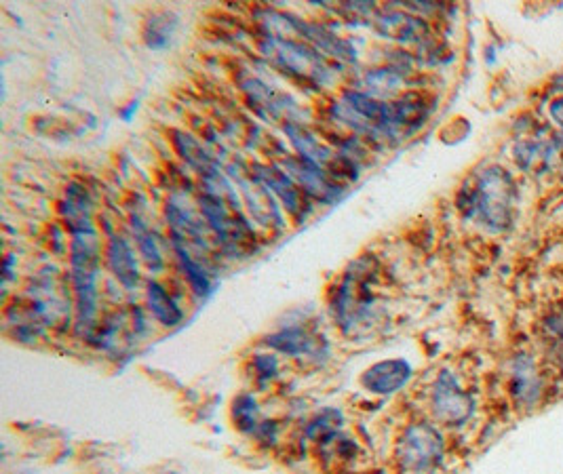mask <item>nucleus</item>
<instances>
[{
	"label": "nucleus",
	"mask_w": 563,
	"mask_h": 474,
	"mask_svg": "<svg viewBox=\"0 0 563 474\" xmlns=\"http://www.w3.org/2000/svg\"><path fill=\"white\" fill-rule=\"evenodd\" d=\"M517 205V190L513 177L500 169L490 167L481 171L473 186L460 192L458 207L469 217H475L492 232H502L513 224V213Z\"/></svg>",
	"instance_id": "1"
},
{
	"label": "nucleus",
	"mask_w": 563,
	"mask_h": 474,
	"mask_svg": "<svg viewBox=\"0 0 563 474\" xmlns=\"http://www.w3.org/2000/svg\"><path fill=\"white\" fill-rule=\"evenodd\" d=\"M100 239L97 232H81L70 243V279L74 293L76 327L93 331L100 314Z\"/></svg>",
	"instance_id": "2"
},
{
	"label": "nucleus",
	"mask_w": 563,
	"mask_h": 474,
	"mask_svg": "<svg viewBox=\"0 0 563 474\" xmlns=\"http://www.w3.org/2000/svg\"><path fill=\"white\" fill-rule=\"evenodd\" d=\"M260 51L270 64L298 78L302 83L325 87L334 81V70L325 62V57L315 47L296 41V38L264 34L260 41Z\"/></svg>",
	"instance_id": "3"
},
{
	"label": "nucleus",
	"mask_w": 563,
	"mask_h": 474,
	"mask_svg": "<svg viewBox=\"0 0 563 474\" xmlns=\"http://www.w3.org/2000/svg\"><path fill=\"white\" fill-rule=\"evenodd\" d=\"M201 215L205 217L207 228L216 236L218 243L224 251L232 255L245 253L251 245H254V228L247 224L245 217L241 215L239 207V196L237 192L230 194H213L205 192L199 199Z\"/></svg>",
	"instance_id": "4"
},
{
	"label": "nucleus",
	"mask_w": 563,
	"mask_h": 474,
	"mask_svg": "<svg viewBox=\"0 0 563 474\" xmlns=\"http://www.w3.org/2000/svg\"><path fill=\"white\" fill-rule=\"evenodd\" d=\"M445 456L443 434L429 422L407 426L395 445V462L401 474H433Z\"/></svg>",
	"instance_id": "5"
},
{
	"label": "nucleus",
	"mask_w": 563,
	"mask_h": 474,
	"mask_svg": "<svg viewBox=\"0 0 563 474\" xmlns=\"http://www.w3.org/2000/svg\"><path fill=\"white\" fill-rule=\"evenodd\" d=\"M431 411L443 426H462L475 411V399L452 371H441L431 388Z\"/></svg>",
	"instance_id": "6"
},
{
	"label": "nucleus",
	"mask_w": 563,
	"mask_h": 474,
	"mask_svg": "<svg viewBox=\"0 0 563 474\" xmlns=\"http://www.w3.org/2000/svg\"><path fill=\"white\" fill-rule=\"evenodd\" d=\"M281 169L298 184V188L319 203H334L340 199L342 186L325 169L304 161L300 156L283 158Z\"/></svg>",
	"instance_id": "7"
},
{
	"label": "nucleus",
	"mask_w": 563,
	"mask_h": 474,
	"mask_svg": "<svg viewBox=\"0 0 563 474\" xmlns=\"http://www.w3.org/2000/svg\"><path fill=\"white\" fill-rule=\"evenodd\" d=\"M241 89L247 95V100L251 102L262 116L273 118V121H285V123H300L296 114L298 108L291 97L273 85H266L260 81L258 76H249L245 81H241Z\"/></svg>",
	"instance_id": "8"
},
{
	"label": "nucleus",
	"mask_w": 563,
	"mask_h": 474,
	"mask_svg": "<svg viewBox=\"0 0 563 474\" xmlns=\"http://www.w3.org/2000/svg\"><path fill=\"white\" fill-rule=\"evenodd\" d=\"M374 28L382 38L388 41L412 45V43H424L429 38V24L422 17L412 15L401 9H386L376 13L374 17Z\"/></svg>",
	"instance_id": "9"
},
{
	"label": "nucleus",
	"mask_w": 563,
	"mask_h": 474,
	"mask_svg": "<svg viewBox=\"0 0 563 474\" xmlns=\"http://www.w3.org/2000/svg\"><path fill=\"white\" fill-rule=\"evenodd\" d=\"M283 131L287 135L289 144L294 146V150L298 152L300 158L325 169L329 175L334 177V169H336V163H338V152H334L332 148L325 146L319 140V137L302 123H285ZM334 180H336V177H334Z\"/></svg>",
	"instance_id": "10"
},
{
	"label": "nucleus",
	"mask_w": 563,
	"mask_h": 474,
	"mask_svg": "<svg viewBox=\"0 0 563 474\" xmlns=\"http://www.w3.org/2000/svg\"><path fill=\"white\" fill-rule=\"evenodd\" d=\"M412 380V365L405 359H388L365 369L361 375V384L367 392L388 397V394L399 392L407 382Z\"/></svg>",
	"instance_id": "11"
},
{
	"label": "nucleus",
	"mask_w": 563,
	"mask_h": 474,
	"mask_svg": "<svg viewBox=\"0 0 563 474\" xmlns=\"http://www.w3.org/2000/svg\"><path fill=\"white\" fill-rule=\"evenodd\" d=\"M256 175L260 177V182L277 196L289 215L298 217V220H304L310 211L308 196L298 188V184L291 180V177L281 167H258Z\"/></svg>",
	"instance_id": "12"
},
{
	"label": "nucleus",
	"mask_w": 563,
	"mask_h": 474,
	"mask_svg": "<svg viewBox=\"0 0 563 474\" xmlns=\"http://www.w3.org/2000/svg\"><path fill=\"white\" fill-rule=\"evenodd\" d=\"M106 260L112 276L119 281L127 291L138 289L140 285V266L135 251L131 249L129 241L121 234H110L106 245Z\"/></svg>",
	"instance_id": "13"
},
{
	"label": "nucleus",
	"mask_w": 563,
	"mask_h": 474,
	"mask_svg": "<svg viewBox=\"0 0 563 474\" xmlns=\"http://www.w3.org/2000/svg\"><path fill=\"white\" fill-rule=\"evenodd\" d=\"M300 36L304 38V43H308L310 47H315L319 53H327L340 62H355L357 59V51L353 47L351 41L338 36L336 32L329 30L323 24H315V22H304L300 24Z\"/></svg>",
	"instance_id": "14"
},
{
	"label": "nucleus",
	"mask_w": 563,
	"mask_h": 474,
	"mask_svg": "<svg viewBox=\"0 0 563 474\" xmlns=\"http://www.w3.org/2000/svg\"><path fill=\"white\" fill-rule=\"evenodd\" d=\"M511 394L513 399L521 405L532 407L542 394V380L540 373L530 359V354H521L513 363V373H511Z\"/></svg>",
	"instance_id": "15"
},
{
	"label": "nucleus",
	"mask_w": 563,
	"mask_h": 474,
	"mask_svg": "<svg viewBox=\"0 0 563 474\" xmlns=\"http://www.w3.org/2000/svg\"><path fill=\"white\" fill-rule=\"evenodd\" d=\"M62 217L70 230V234H81L91 232L93 228V215H91V201L89 194L83 186L70 184L62 203Z\"/></svg>",
	"instance_id": "16"
},
{
	"label": "nucleus",
	"mask_w": 563,
	"mask_h": 474,
	"mask_svg": "<svg viewBox=\"0 0 563 474\" xmlns=\"http://www.w3.org/2000/svg\"><path fill=\"white\" fill-rule=\"evenodd\" d=\"M146 304L150 314L163 327H178L184 321V310L171 298V293L159 283L148 281L146 285Z\"/></svg>",
	"instance_id": "17"
},
{
	"label": "nucleus",
	"mask_w": 563,
	"mask_h": 474,
	"mask_svg": "<svg viewBox=\"0 0 563 474\" xmlns=\"http://www.w3.org/2000/svg\"><path fill=\"white\" fill-rule=\"evenodd\" d=\"M407 85V68L405 66H384V68H374L367 70L363 76V87L361 91H365L367 95L376 97H386V95H395L397 91H401Z\"/></svg>",
	"instance_id": "18"
},
{
	"label": "nucleus",
	"mask_w": 563,
	"mask_h": 474,
	"mask_svg": "<svg viewBox=\"0 0 563 474\" xmlns=\"http://www.w3.org/2000/svg\"><path fill=\"white\" fill-rule=\"evenodd\" d=\"M266 344L287 357H304V354H315L319 350L317 340L302 327H287L268 335Z\"/></svg>",
	"instance_id": "19"
},
{
	"label": "nucleus",
	"mask_w": 563,
	"mask_h": 474,
	"mask_svg": "<svg viewBox=\"0 0 563 474\" xmlns=\"http://www.w3.org/2000/svg\"><path fill=\"white\" fill-rule=\"evenodd\" d=\"M171 245H173V251H176V255H178V262L182 266V272L186 276L190 289L197 293L199 298H207V295L213 291V281H211L209 268L197 258V253H192L182 243L171 241Z\"/></svg>",
	"instance_id": "20"
},
{
	"label": "nucleus",
	"mask_w": 563,
	"mask_h": 474,
	"mask_svg": "<svg viewBox=\"0 0 563 474\" xmlns=\"http://www.w3.org/2000/svg\"><path fill=\"white\" fill-rule=\"evenodd\" d=\"M176 137H173V144H176L180 156L184 158V161L197 171L201 177H207V175H213V173H218L220 171V165L216 158H213L201 142L194 140L192 135L188 133H182V131H176L173 133Z\"/></svg>",
	"instance_id": "21"
},
{
	"label": "nucleus",
	"mask_w": 563,
	"mask_h": 474,
	"mask_svg": "<svg viewBox=\"0 0 563 474\" xmlns=\"http://www.w3.org/2000/svg\"><path fill=\"white\" fill-rule=\"evenodd\" d=\"M131 230H133L135 245H138V251H140V255H142L144 264H146L150 270L159 272V270L165 266V260H163V253H161V249H159L157 236H154L152 228L142 220L140 215H133V217H131Z\"/></svg>",
	"instance_id": "22"
},
{
	"label": "nucleus",
	"mask_w": 563,
	"mask_h": 474,
	"mask_svg": "<svg viewBox=\"0 0 563 474\" xmlns=\"http://www.w3.org/2000/svg\"><path fill=\"white\" fill-rule=\"evenodd\" d=\"M553 154H555L553 146L532 142V144H523L517 148V161L523 169L545 171V169H549V165L553 161Z\"/></svg>",
	"instance_id": "23"
},
{
	"label": "nucleus",
	"mask_w": 563,
	"mask_h": 474,
	"mask_svg": "<svg viewBox=\"0 0 563 474\" xmlns=\"http://www.w3.org/2000/svg\"><path fill=\"white\" fill-rule=\"evenodd\" d=\"M176 17L171 13H161L150 17V22L146 26V43L150 49H163L173 36V30H176Z\"/></svg>",
	"instance_id": "24"
},
{
	"label": "nucleus",
	"mask_w": 563,
	"mask_h": 474,
	"mask_svg": "<svg viewBox=\"0 0 563 474\" xmlns=\"http://www.w3.org/2000/svg\"><path fill=\"white\" fill-rule=\"evenodd\" d=\"M232 418H235V426L243 432H256L262 424L258 418V405L249 394H241L232 403Z\"/></svg>",
	"instance_id": "25"
},
{
	"label": "nucleus",
	"mask_w": 563,
	"mask_h": 474,
	"mask_svg": "<svg viewBox=\"0 0 563 474\" xmlns=\"http://www.w3.org/2000/svg\"><path fill=\"white\" fill-rule=\"evenodd\" d=\"M340 422H342V413L336 409H325L321 411L317 418H313L308 422L306 434L310 441L321 443L323 439H327L329 434H334L340 430Z\"/></svg>",
	"instance_id": "26"
},
{
	"label": "nucleus",
	"mask_w": 563,
	"mask_h": 474,
	"mask_svg": "<svg viewBox=\"0 0 563 474\" xmlns=\"http://www.w3.org/2000/svg\"><path fill=\"white\" fill-rule=\"evenodd\" d=\"M542 333L555 354L563 352V304L551 308L542 319Z\"/></svg>",
	"instance_id": "27"
},
{
	"label": "nucleus",
	"mask_w": 563,
	"mask_h": 474,
	"mask_svg": "<svg viewBox=\"0 0 563 474\" xmlns=\"http://www.w3.org/2000/svg\"><path fill=\"white\" fill-rule=\"evenodd\" d=\"M254 367L258 371V378L260 380H270L279 369V361L273 357V354H258Z\"/></svg>",
	"instance_id": "28"
},
{
	"label": "nucleus",
	"mask_w": 563,
	"mask_h": 474,
	"mask_svg": "<svg viewBox=\"0 0 563 474\" xmlns=\"http://www.w3.org/2000/svg\"><path fill=\"white\" fill-rule=\"evenodd\" d=\"M551 116L563 127V97H561V100H555L551 104Z\"/></svg>",
	"instance_id": "29"
}]
</instances>
